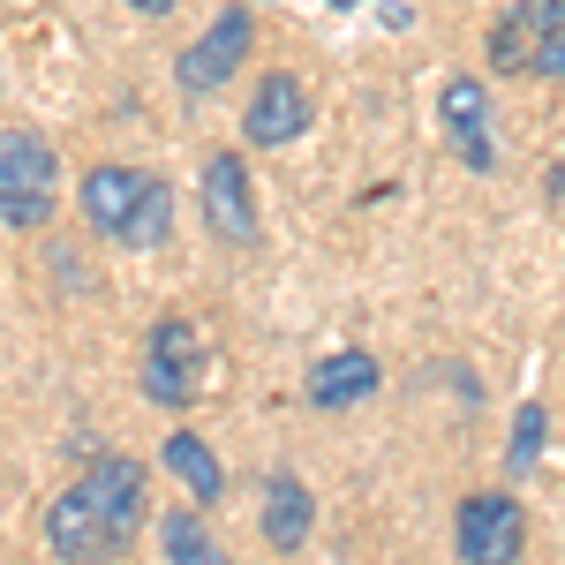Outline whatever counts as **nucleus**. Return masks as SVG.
<instances>
[{
    "label": "nucleus",
    "instance_id": "f257e3e1",
    "mask_svg": "<svg viewBox=\"0 0 565 565\" xmlns=\"http://www.w3.org/2000/svg\"><path fill=\"white\" fill-rule=\"evenodd\" d=\"M143 527V460L129 452H98L76 490L53 498L45 543L61 565H114Z\"/></svg>",
    "mask_w": 565,
    "mask_h": 565
},
{
    "label": "nucleus",
    "instance_id": "f03ea898",
    "mask_svg": "<svg viewBox=\"0 0 565 565\" xmlns=\"http://www.w3.org/2000/svg\"><path fill=\"white\" fill-rule=\"evenodd\" d=\"M53 189H61V159L39 129H0V226L39 234L53 218Z\"/></svg>",
    "mask_w": 565,
    "mask_h": 565
},
{
    "label": "nucleus",
    "instance_id": "7ed1b4c3",
    "mask_svg": "<svg viewBox=\"0 0 565 565\" xmlns=\"http://www.w3.org/2000/svg\"><path fill=\"white\" fill-rule=\"evenodd\" d=\"M249 53H257V15L234 0V8H218V15H212V31H204V39L181 45V61H174L181 98H212V90H226L234 76H242V61H249Z\"/></svg>",
    "mask_w": 565,
    "mask_h": 565
},
{
    "label": "nucleus",
    "instance_id": "20e7f679",
    "mask_svg": "<svg viewBox=\"0 0 565 565\" xmlns=\"http://www.w3.org/2000/svg\"><path fill=\"white\" fill-rule=\"evenodd\" d=\"M452 551L460 565H521L527 551V513L513 490H476V498H460V513H452Z\"/></svg>",
    "mask_w": 565,
    "mask_h": 565
},
{
    "label": "nucleus",
    "instance_id": "39448f33",
    "mask_svg": "<svg viewBox=\"0 0 565 565\" xmlns=\"http://www.w3.org/2000/svg\"><path fill=\"white\" fill-rule=\"evenodd\" d=\"M204 385V340L189 317H159L143 340V399L151 407H189Z\"/></svg>",
    "mask_w": 565,
    "mask_h": 565
},
{
    "label": "nucleus",
    "instance_id": "423d86ee",
    "mask_svg": "<svg viewBox=\"0 0 565 565\" xmlns=\"http://www.w3.org/2000/svg\"><path fill=\"white\" fill-rule=\"evenodd\" d=\"M196 204H204V226L218 242H257V189H249V159L242 151H212L204 159Z\"/></svg>",
    "mask_w": 565,
    "mask_h": 565
},
{
    "label": "nucleus",
    "instance_id": "0eeeda50",
    "mask_svg": "<svg viewBox=\"0 0 565 565\" xmlns=\"http://www.w3.org/2000/svg\"><path fill=\"white\" fill-rule=\"evenodd\" d=\"M302 129H309V84L287 76V68L257 76V90L242 98V136H249V151H279V143H295Z\"/></svg>",
    "mask_w": 565,
    "mask_h": 565
},
{
    "label": "nucleus",
    "instance_id": "6e6552de",
    "mask_svg": "<svg viewBox=\"0 0 565 565\" xmlns=\"http://www.w3.org/2000/svg\"><path fill=\"white\" fill-rule=\"evenodd\" d=\"M437 121H445V136H452L460 167H476V174L498 167V143H490V98H482L476 76H445V90H437Z\"/></svg>",
    "mask_w": 565,
    "mask_h": 565
},
{
    "label": "nucleus",
    "instance_id": "1a4fd4ad",
    "mask_svg": "<svg viewBox=\"0 0 565 565\" xmlns=\"http://www.w3.org/2000/svg\"><path fill=\"white\" fill-rule=\"evenodd\" d=\"M565 31V0H513L498 23H490V68L498 76H527V61H535V45Z\"/></svg>",
    "mask_w": 565,
    "mask_h": 565
},
{
    "label": "nucleus",
    "instance_id": "9d476101",
    "mask_svg": "<svg viewBox=\"0 0 565 565\" xmlns=\"http://www.w3.org/2000/svg\"><path fill=\"white\" fill-rule=\"evenodd\" d=\"M143 181H151V174H136V167H121V159L90 167V174H84V189H76V212H84V226H90V234L121 242V226H129L136 196H143Z\"/></svg>",
    "mask_w": 565,
    "mask_h": 565
},
{
    "label": "nucleus",
    "instance_id": "9b49d317",
    "mask_svg": "<svg viewBox=\"0 0 565 565\" xmlns=\"http://www.w3.org/2000/svg\"><path fill=\"white\" fill-rule=\"evenodd\" d=\"M159 460H167V476L189 490V505H218V498H226V468H218V452L196 430H174L159 445Z\"/></svg>",
    "mask_w": 565,
    "mask_h": 565
},
{
    "label": "nucleus",
    "instance_id": "f8f14e48",
    "mask_svg": "<svg viewBox=\"0 0 565 565\" xmlns=\"http://www.w3.org/2000/svg\"><path fill=\"white\" fill-rule=\"evenodd\" d=\"M309 407H354V399H370L377 392V362L362 348H348V354H324L317 370H309Z\"/></svg>",
    "mask_w": 565,
    "mask_h": 565
},
{
    "label": "nucleus",
    "instance_id": "ddd939ff",
    "mask_svg": "<svg viewBox=\"0 0 565 565\" xmlns=\"http://www.w3.org/2000/svg\"><path fill=\"white\" fill-rule=\"evenodd\" d=\"M309 513H317V505H309V490H302V476H271L264 482V543H271V551H302V535H309Z\"/></svg>",
    "mask_w": 565,
    "mask_h": 565
},
{
    "label": "nucleus",
    "instance_id": "4468645a",
    "mask_svg": "<svg viewBox=\"0 0 565 565\" xmlns=\"http://www.w3.org/2000/svg\"><path fill=\"white\" fill-rule=\"evenodd\" d=\"M159 551H167V565H226V551H218L212 527H204V505H174L159 521Z\"/></svg>",
    "mask_w": 565,
    "mask_h": 565
},
{
    "label": "nucleus",
    "instance_id": "2eb2a0df",
    "mask_svg": "<svg viewBox=\"0 0 565 565\" xmlns=\"http://www.w3.org/2000/svg\"><path fill=\"white\" fill-rule=\"evenodd\" d=\"M167 234H174V189L151 174L143 196H136V212H129V226H121V249H159Z\"/></svg>",
    "mask_w": 565,
    "mask_h": 565
},
{
    "label": "nucleus",
    "instance_id": "dca6fc26",
    "mask_svg": "<svg viewBox=\"0 0 565 565\" xmlns=\"http://www.w3.org/2000/svg\"><path fill=\"white\" fill-rule=\"evenodd\" d=\"M543 437H551L543 399H521V415H513V445H505V468H513V476H527V468L543 460Z\"/></svg>",
    "mask_w": 565,
    "mask_h": 565
},
{
    "label": "nucleus",
    "instance_id": "f3484780",
    "mask_svg": "<svg viewBox=\"0 0 565 565\" xmlns=\"http://www.w3.org/2000/svg\"><path fill=\"white\" fill-rule=\"evenodd\" d=\"M527 76H543V84H565V31H551V39L535 45V61H527Z\"/></svg>",
    "mask_w": 565,
    "mask_h": 565
},
{
    "label": "nucleus",
    "instance_id": "a211bd4d",
    "mask_svg": "<svg viewBox=\"0 0 565 565\" xmlns=\"http://www.w3.org/2000/svg\"><path fill=\"white\" fill-rule=\"evenodd\" d=\"M121 8H136V15H174V0H121Z\"/></svg>",
    "mask_w": 565,
    "mask_h": 565
},
{
    "label": "nucleus",
    "instance_id": "6ab92c4d",
    "mask_svg": "<svg viewBox=\"0 0 565 565\" xmlns=\"http://www.w3.org/2000/svg\"><path fill=\"white\" fill-rule=\"evenodd\" d=\"M551 196H565V159H558V167H551Z\"/></svg>",
    "mask_w": 565,
    "mask_h": 565
},
{
    "label": "nucleus",
    "instance_id": "aec40b11",
    "mask_svg": "<svg viewBox=\"0 0 565 565\" xmlns=\"http://www.w3.org/2000/svg\"><path fill=\"white\" fill-rule=\"evenodd\" d=\"M332 8H354V0H332Z\"/></svg>",
    "mask_w": 565,
    "mask_h": 565
}]
</instances>
